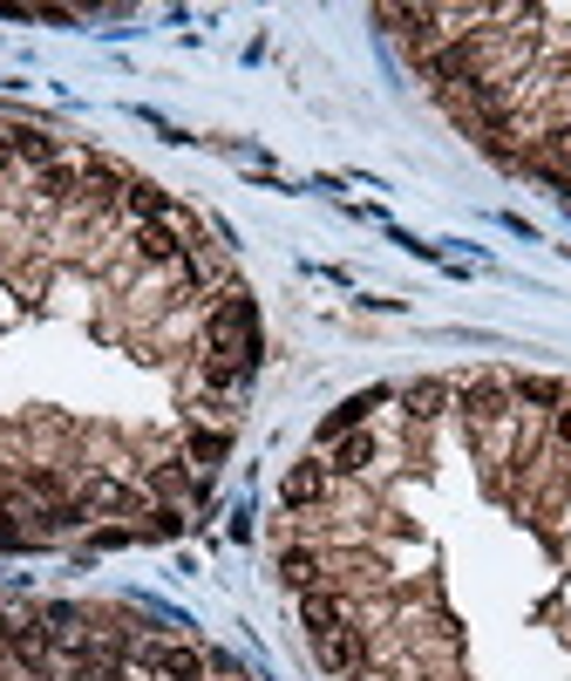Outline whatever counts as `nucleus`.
I'll return each mask as SVG.
<instances>
[{"label": "nucleus", "instance_id": "1", "mask_svg": "<svg viewBox=\"0 0 571 681\" xmlns=\"http://www.w3.org/2000/svg\"><path fill=\"white\" fill-rule=\"evenodd\" d=\"M143 668L164 674V681H204V654L177 647V641H157V647H143Z\"/></svg>", "mask_w": 571, "mask_h": 681}, {"label": "nucleus", "instance_id": "2", "mask_svg": "<svg viewBox=\"0 0 571 681\" xmlns=\"http://www.w3.org/2000/svg\"><path fill=\"white\" fill-rule=\"evenodd\" d=\"M462 409H470L477 423L504 416L510 409V382H504V375H477V382H462Z\"/></svg>", "mask_w": 571, "mask_h": 681}, {"label": "nucleus", "instance_id": "3", "mask_svg": "<svg viewBox=\"0 0 571 681\" xmlns=\"http://www.w3.org/2000/svg\"><path fill=\"white\" fill-rule=\"evenodd\" d=\"M300 620H306V634H333V627H347V607H341V593H300Z\"/></svg>", "mask_w": 571, "mask_h": 681}, {"label": "nucleus", "instance_id": "4", "mask_svg": "<svg viewBox=\"0 0 571 681\" xmlns=\"http://www.w3.org/2000/svg\"><path fill=\"white\" fill-rule=\"evenodd\" d=\"M510 402H531V409H564L571 389L558 382V375H517V382H510Z\"/></svg>", "mask_w": 571, "mask_h": 681}, {"label": "nucleus", "instance_id": "5", "mask_svg": "<svg viewBox=\"0 0 571 681\" xmlns=\"http://www.w3.org/2000/svg\"><path fill=\"white\" fill-rule=\"evenodd\" d=\"M360 654H368V641H360L354 627H333V634H320V668H333V674L360 668Z\"/></svg>", "mask_w": 571, "mask_h": 681}, {"label": "nucleus", "instance_id": "6", "mask_svg": "<svg viewBox=\"0 0 571 681\" xmlns=\"http://www.w3.org/2000/svg\"><path fill=\"white\" fill-rule=\"evenodd\" d=\"M83 178H89V164H75V157H55V164H48L41 178H35V191H41V198H55V205H62V198H75V191H83Z\"/></svg>", "mask_w": 571, "mask_h": 681}, {"label": "nucleus", "instance_id": "7", "mask_svg": "<svg viewBox=\"0 0 571 681\" xmlns=\"http://www.w3.org/2000/svg\"><path fill=\"white\" fill-rule=\"evenodd\" d=\"M381 402H388V389H360V395H347L341 409H333V416L320 423V437H347V430H354V423L368 416V409H381Z\"/></svg>", "mask_w": 571, "mask_h": 681}, {"label": "nucleus", "instance_id": "8", "mask_svg": "<svg viewBox=\"0 0 571 681\" xmlns=\"http://www.w3.org/2000/svg\"><path fill=\"white\" fill-rule=\"evenodd\" d=\"M8 150H14V157H28V164H41V171L62 157V143L48 130H8Z\"/></svg>", "mask_w": 571, "mask_h": 681}, {"label": "nucleus", "instance_id": "9", "mask_svg": "<svg viewBox=\"0 0 571 681\" xmlns=\"http://www.w3.org/2000/svg\"><path fill=\"white\" fill-rule=\"evenodd\" d=\"M137 252H143L150 266H170L185 245H177V232H170V225H137Z\"/></svg>", "mask_w": 571, "mask_h": 681}, {"label": "nucleus", "instance_id": "10", "mask_svg": "<svg viewBox=\"0 0 571 681\" xmlns=\"http://www.w3.org/2000/svg\"><path fill=\"white\" fill-rule=\"evenodd\" d=\"M327 491V464H293L286 470V504H314Z\"/></svg>", "mask_w": 571, "mask_h": 681}, {"label": "nucleus", "instance_id": "11", "mask_svg": "<svg viewBox=\"0 0 571 681\" xmlns=\"http://www.w3.org/2000/svg\"><path fill=\"white\" fill-rule=\"evenodd\" d=\"M123 205L137 212L143 225H164V218H170V198H164L157 185H129V191H123Z\"/></svg>", "mask_w": 571, "mask_h": 681}, {"label": "nucleus", "instance_id": "12", "mask_svg": "<svg viewBox=\"0 0 571 681\" xmlns=\"http://www.w3.org/2000/svg\"><path fill=\"white\" fill-rule=\"evenodd\" d=\"M443 402H449V382H408V389H402V409H408V416H435Z\"/></svg>", "mask_w": 571, "mask_h": 681}, {"label": "nucleus", "instance_id": "13", "mask_svg": "<svg viewBox=\"0 0 571 681\" xmlns=\"http://www.w3.org/2000/svg\"><path fill=\"white\" fill-rule=\"evenodd\" d=\"M279 579H286V587H300V593H314V587H320V559H314V552H286V559H279Z\"/></svg>", "mask_w": 571, "mask_h": 681}, {"label": "nucleus", "instance_id": "14", "mask_svg": "<svg viewBox=\"0 0 571 681\" xmlns=\"http://www.w3.org/2000/svg\"><path fill=\"white\" fill-rule=\"evenodd\" d=\"M375 464V437L360 430V437H341V450H333V470H368Z\"/></svg>", "mask_w": 571, "mask_h": 681}, {"label": "nucleus", "instance_id": "15", "mask_svg": "<svg viewBox=\"0 0 571 681\" xmlns=\"http://www.w3.org/2000/svg\"><path fill=\"white\" fill-rule=\"evenodd\" d=\"M225 457V437L218 430H191V464H218Z\"/></svg>", "mask_w": 571, "mask_h": 681}, {"label": "nucleus", "instance_id": "16", "mask_svg": "<svg viewBox=\"0 0 571 681\" xmlns=\"http://www.w3.org/2000/svg\"><path fill=\"white\" fill-rule=\"evenodd\" d=\"M143 532H150V539H177V532H185V518H177V512H150Z\"/></svg>", "mask_w": 571, "mask_h": 681}, {"label": "nucleus", "instance_id": "17", "mask_svg": "<svg viewBox=\"0 0 571 681\" xmlns=\"http://www.w3.org/2000/svg\"><path fill=\"white\" fill-rule=\"evenodd\" d=\"M558 437L571 443V402H564V409H558Z\"/></svg>", "mask_w": 571, "mask_h": 681}]
</instances>
